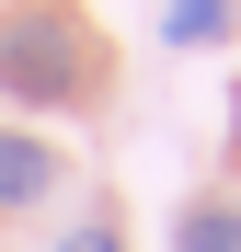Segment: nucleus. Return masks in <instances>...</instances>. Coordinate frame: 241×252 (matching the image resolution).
Listing matches in <instances>:
<instances>
[{
	"instance_id": "1",
	"label": "nucleus",
	"mask_w": 241,
	"mask_h": 252,
	"mask_svg": "<svg viewBox=\"0 0 241 252\" xmlns=\"http://www.w3.org/2000/svg\"><path fill=\"white\" fill-rule=\"evenodd\" d=\"M92 34H80V12H12L0 23V92L58 115V103H92Z\"/></svg>"
},
{
	"instance_id": "4",
	"label": "nucleus",
	"mask_w": 241,
	"mask_h": 252,
	"mask_svg": "<svg viewBox=\"0 0 241 252\" xmlns=\"http://www.w3.org/2000/svg\"><path fill=\"white\" fill-rule=\"evenodd\" d=\"M161 34H172V46H218V34H230V0H172Z\"/></svg>"
},
{
	"instance_id": "3",
	"label": "nucleus",
	"mask_w": 241,
	"mask_h": 252,
	"mask_svg": "<svg viewBox=\"0 0 241 252\" xmlns=\"http://www.w3.org/2000/svg\"><path fill=\"white\" fill-rule=\"evenodd\" d=\"M172 252H241V206H184V218H172Z\"/></svg>"
},
{
	"instance_id": "5",
	"label": "nucleus",
	"mask_w": 241,
	"mask_h": 252,
	"mask_svg": "<svg viewBox=\"0 0 241 252\" xmlns=\"http://www.w3.org/2000/svg\"><path fill=\"white\" fill-rule=\"evenodd\" d=\"M58 252H127V241H115V218H80V229H69Z\"/></svg>"
},
{
	"instance_id": "2",
	"label": "nucleus",
	"mask_w": 241,
	"mask_h": 252,
	"mask_svg": "<svg viewBox=\"0 0 241 252\" xmlns=\"http://www.w3.org/2000/svg\"><path fill=\"white\" fill-rule=\"evenodd\" d=\"M46 184H58V149L46 138H0V206H34Z\"/></svg>"
}]
</instances>
